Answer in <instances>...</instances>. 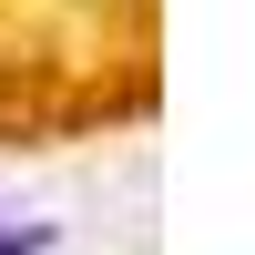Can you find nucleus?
<instances>
[{"label": "nucleus", "mask_w": 255, "mask_h": 255, "mask_svg": "<svg viewBox=\"0 0 255 255\" xmlns=\"http://www.w3.org/2000/svg\"><path fill=\"white\" fill-rule=\"evenodd\" d=\"M0 255H41V225H0Z\"/></svg>", "instance_id": "obj_1"}]
</instances>
